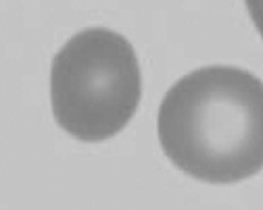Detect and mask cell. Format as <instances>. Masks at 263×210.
<instances>
[{"label": "cell", "instance_id": "1", "mask_svg": "<svg viewBox=\"0 0 263 210\" xmlns=\"http://www.w3.org/2000/svg\"><path fill=\"white\" fill-rule=\"evenodd\" d=\"M165 156L188 177L238 183L263 169V81L238 67H203L178 79L157 117Z\"/></svg>", "mask_w": 263, "mask_h": 210}, {"label": "cell", "instance_id": "2", "mask_svg": "<svg viewBox=\"0 0 263 210\" xmlns=\"http://www.w3.org/2000/svg\"><path fill=\"white\" fill-rule=\"evenodd\" d=\"M140 98L138 56L117 31L84 29L52 60V115L80 142L96 144L119 133L136 115Z\"/></svg>", "mask_w": 263, "mask_h": 210}, {"label": "cell", "instance_id": "3", "mask_svg": "<svg viewBox=\"0 0 263 210\" xmlns=\"http://www.w3.org/2000/svg\"><path fill=\"white\" fill-rule=\"evenodd\" d=\"M253 25L257 27L259 36L263 38V0H245Z\"/></svg>", "mask_w": 263, "mask_h": 210}]
</instances>
